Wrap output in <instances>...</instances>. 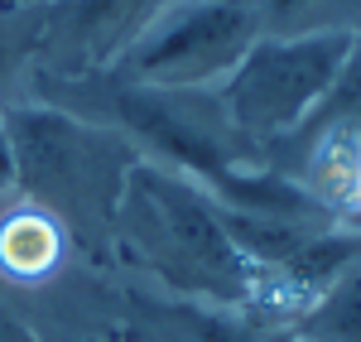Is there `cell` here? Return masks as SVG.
<instances>
[{
    "mask_svg": "<svg viewBox=\"0 0 361 342\" xmlns=\"http://www.w3.org/2000/svg\"><path fill=\"white\" fill-rule=\"evenodd\" d=\"M265 164L308 188L337 222L352 217V193L361 178V34L337 73L333 92L289 140L265 154Z\"/></svg>",
    "mask_w": 361,
    "mask_h": 342,
    "instance_id": "6",
    "label": "cell"
},
{
    "mask_svg": "<svg viewBox=\"0 0 361 342\" xmlns=\"http://www.w3.org/2000/svg\"><path fill=\"white\" fill-rule=\"evenodd\" d=\"M25 5H44V0H25Z\"/></svg>",
    "mask_w": 361,
    "mask_h": 342,
    "instance_id": "14",
    "label": "cell"
},
{
    "mask_svg": "<svg viewBox=\"0 0 361 342\" xmlns=\"http://www.w3.org/2000/svg\"><path fill=\"white\" fill-rule=\"evenodd\" d=\"M255 39V0H169L106 73L140 87H222Z\"/></svg>",
    "mask_w": 361,
    "mask_h": 342,
    "instance_id": "5",
    "label": "cell"
},
{
    "mask_svg": "<svg viewBox=\"0 0 361 342\" xmlns=\"http://www.w3.org/2000/svg\"><path fill=\"white\" fill-rule=\"evenodd\" d=\"M140 314L159 323L164 333H173L178 342H299L275 318L188 304V299H140Z\"/></svg>",
    "mask_w": 361,
    "mask_h": 342,
    "instance_id": "9",
    "label": "cell"
},
{
    "mask_svg": "<svg viewBox=\"0 0 361 342\" xmlns=\"http://www.w3.org/2000/svg\"><path fill=\"white\" fill-rule=\"evenodd\" d=\"M164 5L169 0H44V39L34 73L39 78L106 73Z\"/></svg>",
    "mask_w": 361,
    "mask_h": 342,
    "instance_id": "7",
    "label": "cell"
},
{
    "mask_svg": "<svg viewBox=\"0 0 361 342\" xmlns=\"http://www.w3.org/2000/svg\"><path fill=\"white\" fill-rule=\"evenodd\" d=\"M357 34H304V39H270L260 34L250 54L231 68L217 87L226 116L260 154L284 145L318 102L333 92L342 63L352 54Z\"/></svg>",
    "mask_w": 361,
    "mask_h": 342,
    "instance_id": "4",
    "label": "cell"
},
{
    "mask_svg": "<svg viewBox=\"0 0 361 342\" xmlns=\"http://www.w3.org/2000/svg\"><path fill=\"white\" fill-rule=\"evenodd\" d=\"M116 251L145 270L173 299L260 314L284 323V304L270 275L236 246L222 217V202H212L183 173L140 159L116 207Z\"/></svg>",
    "mask_w": 361,
    "mask_h": 342,
    "instance_id": "2",
    "label": "cell"
},
{
    "mask_svg": "<svg viewBox=\"0 0 361 342\" xmlns=\"http://www.w3.org/2000/svg\"><path fill=\"white\" fill-rule=\"evenodd\" d=\"M39 102L78 111L116 130L140 149V159L164 164L197 183L226 212L250 217H333L308 188L265 164V154L236 130L217 87H140L116 73L92 78H29Z\"/></svg>",
    "mask_w": 361,
    "mask_h": 342,
    "instance_id": "1",
    "label": "cell"
},
{
    "mask_svg": "<svg viewBox=\"0 0 361 342\" xmlns=\"http://www.w3.org/2000/svg\"><path fill=\"white\" fill-rule=\"evenodd\" d=\"M0 130L10 140L20 198L49 212L82 256L102 260L116 241V207L140 149L106 126L39 97L10 102L0 111Z\"/></svg>",
    "mask_w": 361,
    "mask_h": 342,
    "instance_id": "3",
    "label": "cell"
},
{
    "mask_svg": "<svg viewBox=\"0 0 361 342\" xmlns=\"http://www.w3.org/2000/svg\"><path fill=\"white\" fill-rule=\"evenodd\" d=\"M299 342H361V260H352L299 318L284 323Z\"/></svg>",
    "mask_w": 361,
    "mask_h": 342,
    "instance_id": "10",
    "label": "cell"
},
{
    "mask_svg": "<svg viewBox=\"0 0 361 342\" xmlns=\"http://www.w3.org/2000/svg\"><path fill=\"white\" fill-rule=\"evenodd\" d=\"M68 236L49 212L15 198L0 207V280L5 285H39L58 270Z\"/></svg>",
    "mask_w": 361,
    "mask_h": 342,
    "instance_id": "8",
    "label": "cell"
},
{
    "mask_svg": "<svg viewBox=\"0 0 361 342\" xmlns=\"http://www.w3.org/2000/svg\"><path fill=\"white\" fill-rule=\"evenodd\" d=\"M260 34L304 39V34H361V0H255Z\"/></svg>",
    "mask_w": 361,
    "mask_h": 342,
    "instance_id": "11",
    "label": "cell"
},
{
    "mask_svg": "<svg viewBox=\"0 0 361 342\" xmlns=\"http://www.w3.org/2000/svg\"><path fill=\"white\" fill-rule=\"evenodd\" d=\"M39 39H44V5L0 0V111L15 102V97H10L15 83H20L25 73H34Z\"/></svg>",
    "mask_w": 361,
    "mask_h": 342,
    "instance_id": "12",
    "label": "cell"
},
{
    "mask_svg": "<svg viewBox=\"0 0 361 342\" xmlns=\"http://www.w3.org/2000/svg\"><path fill=\"white\" fill-rule=\"evenodd\" d=\"M15 188V159H10V140H5V130H0V198Z\"/></svg>",
    "mask_w": 361,
    "mask_h": 342,
    "instance_id": "13",
    "label": "cell"
}]
</instances>
